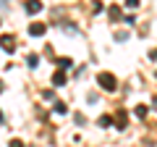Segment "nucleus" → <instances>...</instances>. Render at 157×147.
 I'll return each mask as SVG.
<instances>
[{
  "instance_id": "1",
  "label": "nucleus",
  "mask_w": 157,
  "mask_h": 147,
  "mask_svg": "<svg viewBox=\"0 0 157 147\" xmlns=\"http://www.w3.org/2000/svg\"><path fill=\"white\" fill-rule=\"evenodd\" d=\"M97 81H100V84H102V89H107V92H113V89H115V84H118V81H115V76H113V74H105V71H102L100 76H97Z\"/></svg>"
},
{
  "instance_id": "2",
  "label": "nucleus",
  "mask_w": 157,
  "mask_h": 147,
  "mask_svg": "<svg viewBox=\"0 0 157 147\" xmlns=\"http://www.w3.org/2000/svg\"><path fill=\"white\" fill-rule=\"evenodd\" d=\"M13 42H16V40H13L11 34H3V37H0V47H3L6 53H13V50H16V45H13Z\"/></svg>"
},
{
  "instance_id": "3",
  "label": "nucleus",
  "mask_w": 157,
  "mask_h": 147,
  "mask_svg": "<svg viewBox=\"0 0 157 147\" xmlns=\"http://www.w3.org/2000/svg\"><path fill=\"white\" fill-rule=\"evenodd\" d=\"M45 24H32V26H29V34H32V37H42V34H45Z\"/></svg>"
},
{
  "instance_id": "4",
  "label": "nucleus",
  "mask_w": 157,
  "mask_h": 147,
  "mask_svg": "<svg viewBox=\"0 0 157 147\" xmlns=\"http://www.w3.org/2000/svg\"><path fill=\"white\" fill-rule=\"evenodd\" d=\"M52 84H55V87L66 84V71H60V68H58V71H55V76H52Z\"/></svg>"
},
{
  "instance_id": "5",
  "label": "nucleus",
  "mask_w": 157,
  "mask_h": 147,
  "mask_svg": "<svg viewBox=\"0 0 157 147\" xmlns=\"http://www.w3.org/2000/svg\"><path fill=\"white\" fill-rule=\"evenodd\" d=\"M115 121H118V129H126V124H128V116H126L123 110H118V116H115Z\"/></svg>"
},
{
  "instance_id": "6",
  "label": "nucleus",
  "mask_w": 157,
  "mask_h": 147,
  "mask_svg": "<svg viewBox=\"0 0 157 147\" xmlns=\"http://www.w3.org/2000/svg\"><path fill=\"white\" fill-rule=\"evenodd\" d=\"M42 11V3H26V13H39Z\"/></svg>"
},
{
  "instance_id": "7",
  "label": "nucleus",
  "mask_w": 157,
  "mask_h": 147,
  "mask_svg": "<svg viewBox=\"0 0 157 147\" xmlns=\"http://www.w3.org/2000/svg\"><path fill=\"white\" fill-rule=\"evenodd\" d=\"M97 124L105 129V126H110V124H113V118H110V116H100V121H97Z\"/></svg>"
},
{
  "instance_id": "8",
  "label": "nucleus",
  "mask_w": 157,
  "mask_h": 147,
  "mask_svg": "<svg viewBox=\"0 0 157 147\" xmlns=\"http://www.w3.org/2000/svg\"><path fill=\"white\" fill-rule=\"evenodd\" d=\"M55 113H68V105L66 102H55Z\"/></svg>"
},
{
  "instance_id": "9",
  "label": "nucleus",
  "mask_w": 157,
  "mask_h": 147,
  "mask_svg": "<svg viewBox=\"0 0 157 147\" xmlns=\"http://www.w3.org/2000/svg\"><path fill=\"white\" fill-rule=\"evenodd\" d=\"M58 66H60V71H66V68L71 66V58H60V61H58Z\"/></svg>"
},
{
  "instance_id": "10",
  "label": "nucleus",
  "mask_w": 157,
  "mask_h": 147,
  "mask_svg": "<svg viewBox=\"0 0 157 147\" xmlns=\"http://www.w3.org/2000/svg\"><path fill=\"white\" fill-rule=\"evenodd\" d=\"M136 116L144 118V116H147V105H136Z\"/></svg>"
},
{
  "instance_id": "11",
  "label": "nucleus",
  "mask_w": 157,
  "mask_h": 147,
  "mask_svg": "<svg viewBox=\"0 0 157 147\" xmlns=\"http://www.w3.org/2000/svg\"><path fill=\"white\" fill-rule=\"evenodd\" d=\"M118 16H121V8H110V18H113V21H115Z\"/></svg>"
},
{
  "instance_id": "12",
  "label": "nucleus",
  "mask_w": 157,
  "mask_h": 147,
  "mask_svg": "<svg viewBox=\"0 0 157 147\" xmlns=\"http://www.w3.org/2000/svg\"><path fill=\"white\" fill-rule=\"evenodd\" d=\"M37 61H39V58H37V55H29V58H26V63H29V66H32V68H34V66H37Z\"/></svg>"
},
{
  "instance_id": "13",
  "label": "nucleus",
  "mask_w": 157,
  "mask_h": 147,
  "mask_svg": "<svg viewBox=\"0 0 157 147\" xmlns=\"http://www.w3.org/2000/svg\"><path fill=\"white\" fill-rule=\"evenodd\" d=\"M8 147H24V142L21 139H11V145H8Z\"/></svg>"
},
{
  "instance_id": "14",
  "label": "nucleus",
  "mask_w": 157,
  "mask_h": 147,
  "mask_svg": "<svg viewBox=\"0 0 157 147\" xmlns=\"http://www.w3.org/2000/svg\"><path fill=\"white\" fill-rule=\"evenodd\" d=\"M152 105H155V108H157V97H155V100H152Z\"/></svg>"
},
{
  "instance_id": "15",
  "label": "nucleus",
  "mask_w": 157,
  "mask_h": 147,
  "mask_svg": "<svg viewBox=\"0 0 157 147\" xmlns=\"http://www.w3.org/2000/svg\"><path fill=\"white\" fill-rule=\"evenodd\" d=\"M0 124H3V113H0Z\"/></svg>"
},
{
  "instance_id": "16",
  "label": "nucleus",
  "mask_w": 157,
  "mask_h": 147,
  "mask_svg": "<svg viewBox=\"0 0 157 147\" xmlns=\"http://www.w3.org/2000/svg\"><path fill=\"white\" fill-rule=\"evenodd\" d=\"M0 92H3V81H0Z\"/></svg>"
}]
</instances>
